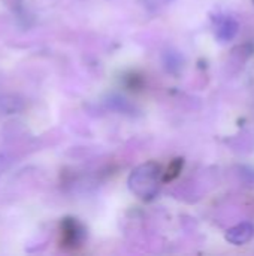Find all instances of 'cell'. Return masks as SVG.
<instances>
[{"mask_svg": "<svg viewBox=\"0 0 254 256\" xmlns=\"http://www.w3.org/2000/svg\"><path fill=\"white\" fill-rule=\"evenodd\" d=\"M160 186V166L156 162H147L132 171L129 177V188L132 194L144 201L153 200Z\"/></svg>", "mask_w": 254, "mask_h": 256, "instance_id": "obj_1", "label": "cell"}, {"mask_svg": "<svg viewBox=\"0 0 254 256\" xmlns=\"http://www.w3.org/2000/svg\"><path fill=\"white\" fill-rule=\"evenodd\" d=\"M60 243L66 249H76L84 240V228L75 219H64L60 228Z\"/></svg>", "mask_w": 254, "mask_h": 256, "instance_id": "obj_2", "label": "cell"}, {"mask_svg": "<svg viewBox=\"0 0 254 256\" xmlns=\"http://www.w3.org/2000/svg\"><path fill=\"white\" fill-rule=\"evenodd\" d=\"M254 236V226L250 222H243L226 232V240L235 246H241L249 243Z\"/></svg>", "mask_w": 254, "mask_h": 256, "instance_id": "obj_3", "label": "cell"}, {"mask_svg": "<svg viewBox=\"0 0 254 256\" xmlns=\"http://www.w3.org/2000/svg\"><path fill=\"white\" fill-rule=\"evenodd\" d=\"M240 24L234 16L225 15L222 18H219L217 26H216V36L222 40V42H229L232 40L237 33H238Z\"/></svg>", "mask_w": 254, "mask_h": 256, "instance_id": "obj_4", "label": "cell"}, {"mask_svg": "<svg viewBox=\"0 0 254 256\" xmlns=\"http://www.w3.org/2000/svg\"><path fill=\"white\" fill-rule=\"evenodd\" d=\"M181 170H183V159H175V160H172V162L169 164V166H168L165 176H163V182H171V180L177 178L178 174L181 172Z\"/></svg>", "mask_w": 254, "mask_h": 256, "instance_id": "obj_5", "label": "cell"}]
</instances>
